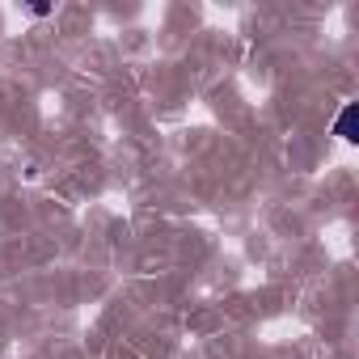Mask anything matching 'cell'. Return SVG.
<instances>
[{
  "label": "cell",
  "mask_w": 359,
  "mask_h": 359,
  "mask_svg": "<svg viewBox=\"0 0 359 359\" xmlns=\"http://www.w3.org/2000/svg\"><path fill=\"white\" fill-rule=\"evenodd\" d=\"M338 135H342V140H359V135H355V106H346V110L338 114Z\"/></svg>",
  "instance_id": "cell-1"
},
{
  "label": "cell",
  "mask_w": 359,
  "mask_h": 359,
  "mask_svg": "<svg viewBox=\"0 0 359 359\" xmlns=\"http://www.w3.org/2000/svg\"><path fill=\"white\" fill-rule=\"evenodd\" d=\"M30 13H34V18H47V13H51V5H47V0H39V5H30Z\"/></svg>",
  "instance_id": "cell-2"
}]
</instances>
